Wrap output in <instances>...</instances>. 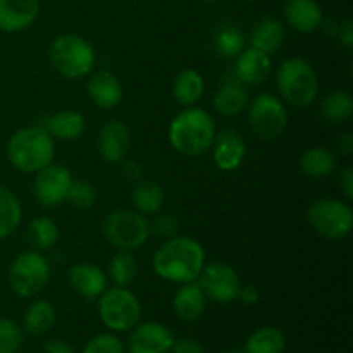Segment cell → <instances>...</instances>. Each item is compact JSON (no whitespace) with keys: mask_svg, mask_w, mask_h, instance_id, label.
I'll list each match as a JSON object with an SVG mask.
<instances>
[{"mask_svg":"<svg viewBox=\"0 0 353 353\" xmlns=\"http://www.w3.org/2000/svg\"><path fill=\"white\" fill-rule=\"evenodd\" d=\"M338 185H340L341 193L345 195L347 202L353 200V165L347 164L345 168L340 169V174H338Z\"/></svg>","mask_w":353,"mask_h":353,"instance_id":"cell-40","label":"cell"},{"mask_svg":"<svg viewBox=\"0 0 353 353\" xmlns=\"http://www.w3.org/2000/svg\"><path fill=\"white\" fill-rule=\"evenodd\" d=\"M40 0H0V33H19L34 24Z\"/></svg>","mask_w":353,"mask_h":353,"instance_id":"cell-18","label":"cell"},{"mask_svg":"<svg viewBox=\"0 0 353 353\" xmlns=\"http://www.w3.org/2000/svg\"><path fill=\"white\" fill-rule=\"evenodd\" d=\"M214 109L223 117H236L248 105V93L238 83H224L214 95Z\"/></svg>","mask_w":353,"mask_h":353,"instance_id":"cell-28","label":"cell"},{"mask_svg":"<svg viewBox=\"0 0 353 353\" xmlns=\"http://www.w3.org/2000/svg\"><path fill=\"white\" fill-rule=\"evenodd\" d=\"M26 240L31 250H50L59 241V226L48 216H38L26 226Z\"/></svg>","mask_w":353,"mask_h":353,"instance_id":"cell-29","label":"cell"},{"mask_svg":"<svg viewBox=\"0 0 353 353\" xmlns=\"http://www.w3.org/2000/svg\"><path fill=\"white\" fill-rule=\"evenodd\" d=\"M81 353H126V347L116 333H100L86 341Z\"/></svg>","mask_w":353,"mask_h":353,"instance_id":"cell-37","label":"cell"},{"mask_svg":"<svg viewBox=\"0 0 353 353\" xmlns=\"http://www.w3.org/2000/svg\"><path fill=\"white\" fill-rule=\"evenodd\" d=\"M286 348V336L279 327L262 326L252 331L245 341V353H283Z\"/></svg>","mask_w":353,"mask_h":353,"instance_id":"cell-31","label":"cell"},{"mask_svg":"<svg viewBox=\"0 0 353 353\" xmlns=\"http://www.w3.org/2000/svg\"><path fill=\"white\" fill-rule=\"evenodd\" d=\"M164 188L154 179H140L131 190V203L141 216H155L164 205Z\"/></svg>","mask_w":353,"mask_h":353,"instance_id":"cell-26","label":"cell"},{"mask_svg":"<svg viewBox=\"0 0 353 353\" xmlns=\"http://www.w3.org/2000/svg\"><path fill=\"white\" fill-rule=\"evenodd\" d=\"M217 54L226 59H234L245 48L243 34L234 26H224L217 31L216 40H214Z\"/></svg>","mask_w":353,"mask_h":353,"instance_id":"cell-35","label":"cell"},{"mask_svg":"<svg viewBox=\"0 0 353 353\" xmlns=\"http://www.w3.org/2000/svg\"><path fill=\"white\" fill-rule=\"evenodd\" d=\"M319 112L330 123H345L353 116V97L347 90H333L323 99Z\"/></svg>","mask_w":353,"mask_h":353,"instance_id":"cell-33","label":"cell"},{"mask_svg":"<svg viewBox=\"0 0 353 353\" xmlns=\"http://www.w3.org/2000/svg\"><path fill=\"white\" fill-rule=\"evenodd\" d=\"M210 150H212V161L216 168L224 172L236 171L247 157V143L243 137L236 130H230V128L216 134Z\"/></svg>","mask_w":353,"mask_h":353,"instance_id":"cell-15","label":"cell"},{"mask_svg":"<svg viewBox=\"0 0 353 353\" xmlns=\"http://www.w3.org/2000/svg\"><path fill=\"white\" fill-rule=\"evenodd\" d=\"M285 26L274 17H264L254 26L250 33V47L272 55L281 50L285 43Z\"/></svg>","mask_w":353,"mask_h":353,"instance_id":"cell-25","label":"cell"},{"mask_svg":"<svg viewBox=\"0 0 353 353\" xmlns=\"http://www.w3.org/2000/svg\"><path fill=\"white\" fill-rule=\"evenodd\" d=\"M174 334L165 324L157 321L138 323L130 331L126 353H171Z\"/></svg>","mask_w":353,"mask_h":353,"instance_id":"cell-13","label":"cell"},{"mask_svg":"<svg viewBox=\"0 0 353 353\" xmlns=\"http://www.w3.org/2000/svg\"><path fill=\"white\" fill-rule=\"evenodd\" d=\"M196 283L205 293L207 300L223 305L234 302L241 288L240 276L226 262H210V264L205 262Z\"/></svg>","mask_w":353,"mask_h":353,"instance_id":"cell-11","label":"cell"},{"mask_svg":"<svg viewBox=\"0 0 353 353\" xmlns=\"http://www.w3.org/2000/svg\"><path fill=\"white\" fill-rule=\"evenodd\" d=\"M207 296L196 281L185 283L172 296V310L183 323H196L207 309Z\"/></svg>","mask_w":353,"mask_h":353,"instance_id":"cell-20","label":"cell"},{"mask_svg":"<svg viewBox=\"0 0 353 353\" xmlns=\"http://www.w3.org/2000/svg\"><path fill=\"white\" fill-rule=\"evenodd\" d=\"M131 147V133L126 123L119 119H110L100 128L97 137V148L107 164H119L126 159Z\"/></svg>","mask_w":353,"mask_h":353,"instance_id":"cell-14","label":"cell"},{"mask_svg":"<svg viewBox=\"0 0 353 353\" xmlns=\"http://www.w3.org/2000/svg\"><path fill=\"white\" fill-rule=\"evenodd\" d=\"M43 353H76V352H74V348L68 343V341L54 338V340L45 341Z\"/></svg>","mask_w":353,"mask_h":353,"instance_id":"cell-42","label":"cell"},{"mask_svg":"<svg viewBox=\"0 0 353 353\" xmlns=\"http://www.w3.org/2000/svg\"><path fill=\"white\" fill-rule=\"evenodd\" d=\"M90 100L102 110H112L123 102L124 90L119 78L107 69L92 71L86 83Z\"/></svg>","mask_w":353,"mask_h":353,"instance_id":"cell-16","label":"cell"},{"mask_svg":"<svg viewBox=\"0 0 353 353\" xmlns=\"http://www.w3.org/2000/svg\"><path fill=\"white\" fill-rule=\"evenodd\" d=\"M307 221L319 236L327 240H343L352 233L353 210L350 202L319 199L307 209Z\"/></svg>","mask_w":353,"mask_h":353,"instance_id":"cell-10","label":"cell"},{"mask_svg":"<svg viewBox=\"0 0 353 353\" xmlns=\"http://www.w3.org/2000/svg\"><path fill=\"white\" fill-rule=\"evenodd\" d=\"M10 165L24 174H37L55 157V140L43 126H26L14 131L7 140Z\"/></svg>","mask_w":353,"mask_h":353,"instance_id":"cell-3","label":"cell"},{"mask_svg":"<svg viewBox=\"0 0 353 353\" xmlns=\"http://www.w3.org/2000/svg\"><path fill=\"white\" fill-rule=\"evenodd\" d=\"M236 300H240L245 305H257L261 302V292L254 285H241Z\"/></svg>","mask_w":353,"mask_h":353,"instance_id":"cell-41","label":"cell"},{"mask_svg":"<svg viewBox=\"0 0 353 353\" xmlns=\"http://www.w3.org/2000/svg\"><path fill=\"white\" fill-rule=\"evenodd\" d=\"M171 353H205V350H203V345L196 338L183 336L174 338Z\"/></svg>","mask_w":353,"mask_h":353,"instance_id":"cell-39","label":"cell"},{"mask_svg":"<svg viewBox=\"0 0 353 353\" xmlns=\"http://www.w3.org/2000/svg\"><path fill=\"white\" fill-rule=\"evenodd\" d=\"M102 234L116 250L137 252L150 238V221L137 210L116 209L102 221Z\"/></svg>","mask_w":353,"mask_h":353,"instance_id":"cell-6","label":"cell"},{"mask_svg":"<svg viewBox=\"0 0 353 353\" xmlns=\"http://www.w3.org/2000/svg\"><path fill=\"white\" fill-rule=\"evenodd\" d=\"M217 134L216 121L212 114L202 107H185L169 123V145L178 154L186 157H199L207 154Z\"/></svg>","mask_w":353,"mask_h":353,"instance_id":"cell-2","label":"cell"},{"mask_svg":"<svg viewBox=\"0 0 353 353\" xmlns=\"http://www.w3.org/2000/svg\"><path fill=\"white\" fill-rule=\"evenodd\" d=\"M72 183V174L65 165L52 164L45 165L43 169L37 172L33 183L34 199L41 207L54 209L65 202L69 186Z\"/></svg>","mask_w":353,"mask_h":353,"instance_id":"cell-12","label":"cell"},{"mask_svg":"<svg viewBox=\"0 0 353 353\" xmlns=\"http://www.w3.org/2000/svg\"><path fill=\"white\" fill-rule=\"evenodd\" d=\"M105 274L114 286L128 288L130 285H133L138 276V261L133 252L117 250L107 265Z\"/></svg>","mask_w":353,"mask_h":353,"instance_id":"cell-32","label":"cell"},{"mask_svg":"<svg viewBox=\"0 0 353 353\" xmlns=\"http://www.w3.org/2000/svg\"><path fill=\"white\" fill-rule=\"evenodd\" d=\"M224 353H245V352H236V350H233V352H224Z\"/></svg>","mask_w":353,"mask_h":353,"instance_id":"cell-47","label":"cell"},{"mask_svg":"<svg viewBox=\"0 0 353 353\" xmlns=\"http://www.w3.org/2000/svg\"><path fill=\"white\" fill-rule=\"evenodd\" d=\"M57 321L55 307L48 300H33L23 314V331L30 336H45Z\"/></svg>","mask_w":353,"mask_h":353,"instance_id":"cell-23","label":"cell"},{"mask_svg":"<svg viewBox=\"0 0 353 353\" xmlns=\"http://www.w3.org/2000/svg\"><path fill=\"white\" fill-rule=\"evenodd\" d=\"M9 286L19 299H34L50 281V262L41 252H21L9 268Z\"/></svg>","mask_w":353,"mask_h":353,"instance_id":"cell-8","label":"cell"},{"mask_svg":"<svg viewBox=\"0 0 353 353\" xmlns=\"http://www.w3.org/2000/svg\"><path fill=\"white\" fill-rule=\"evenodd\" d=\"M205 93V81L196 69H183L172 81V97L181 107H193Z\"/></svg>","mask_w":353,"mask_h":353,"instance_id":"cell-24","label":"cell"},{"mask_svg":"<svg viewBox=\"0 0 353 353\" xmlns=\"http://www.w3.org/2000/svg\"><path fill=\"white\" fill-rule=\"evenodd\" d=\"M279 99L293 107H309L319 95V78L307 59L290 57L276 71Z\"/></svg>","mask_w":353,"mask_h":353,"instance_id":"cell-4","label":"cell"},{"mask_svg":"<svg viewBox=\"0 0 353 353\" xmlns=\"http://www.w3.org/2000/svg\"><path fill=\"white\" fill-rule=\"evenodd\" d=\"M179 231V221L178 217L171 216V214H155L154 219L150 221V234L161 236L169 240V238L176 236Z\"/></svg>","mask_w":353,"mask_h":353,"instance_id":"cell-38","label":"cell"},{"mask_svg":"<svg viewBox=\"0 0 353 353\" xmlns=\"http://www.w3.org/2000/svg\"><path fill=\"white\" fill-rule=\"evenodd\" d=\"M43 128L54 140L72 141L83 137L86 130V119L79 110L64 109L52 114L45 121Z\"/></svg>","mask_w":353,"mask_h":353,"instance_id":"cell-22","label":"cell"},{"mask_svg":"<svg viewBox=\"0 0 353 353\" xmlns=\"http://www.w3.org/2000/svg\"><path fill=\"white\" fill-rule=\"evenodd\" d=\"M338 152L345 155V157H350L353 154V134L350 131H347V133L340 137V140H338Z\"/></svg>","mask_w":353,"mask_h":353,"instance_id":"cell-44","label":"cell"},{"mask_svg":"<svg viewBox=\"0 0 353 353\" xmlns=\"http://www.w3.org/2000/svg\"><path fill=\"white\" fill-rule=\"evenodd\" d=\"M24 345V331L16 321L0 319V353H17Z\"/></svg>","mask_w":353,"mask_h":353,"instance_id":"cell-36","label":"cell"},{"mask_svg":"<svg viewBox=\"0 0 353 353\" xmlns=\"http://www.w3.org/2000/svg\"><path fill=\"white\" fill-rule=\"evenodd\" d=\"M300 171L310 179H324L334 174L338 168L336 155L324 147H312L300 157Z\"/></svg>","mask_w":353,"mask_h":353,"instance_id":"cell-27","label":"cell"},{"mask_svg":"<svg viewBox=\"0 0 353 353\" xmlns=\"http://www.w3.org/2000/svg\"><path fill=\"white\" fill-rule=\"evenodd\" d=\"M99 317L110 333H130L141 319V302L130 288L112 286L99 296Z\"/></svg>","mask_w":353,"mask_h":353,"instance_id":"cell-7","label":"cell"},{"mask_svg":"<svg viewBox=\"0 0 353 353\" xmlns=\"http://www.w3.org/2000/svg\"><path fill=\"white\" fill-rule=\"evenodd\" d=\"M97 199H99V193H97L95 185L85 179H78V181L72 179L65 202L76 210H90L95 207Z\"/></svg>","mask_w":353,"mask_h":353,"instance_id":"cell-34","label":"cell"},{"mask_svg":"<svg viewBox=\"0 0 353 353\" xmlns=\"http://www.w3.org/2000/svg\"><path fill=\"white\" fill-rule=\"evenodd\" d=\"M248 124L259 140L276 141L288 128V109L279 97L272 93H259L248 102Z\"/></svg>","mask_w":353,"mask_h":353,"instance_id":"cell-9","label":"cell"},{"mask_svg":"<svg viewBox=\"0 0 353 353\" xmlns=\"http://www.w3.org/2000/svg\"><path fill=\"white\" fill-rule=\"evenodd\" d=\"M68 281L72 292L88 300H95L109 288V279L100 265L92 262L74 264L68 272Z\"/></svg>","mask_w":353,"mask_h":353,"instance_id":"cell-17","label":"cell"},{"mask_svg":"<svg viewBox=\"0 0 353 353\" xmlns=\"http://www.w3.org/2000/svg\"><path fill=\"white\" fill-rule=\"evenodd\" d=\"M23 221V205L12 190L0 186V240L12 236Z\"/></svg>","mask_w":353,"mask_h":353,"instance_id":"cell-30","label":"cell"},{"mask_svg":"<svg viewBox=\"0 0 353 353\" xmlns=\"http://www.w3.org/2000/svg\"><path fill=\"white\" fill-rule=\"evenodd\" d=\"M124 172L130 179H140L141 178V165L137 161H126L124 164Z\"/></svg>","mask_w":353,"mask_h":353,"instance_id":"cell-45","label":"cell"},{"mask_svg":"<svg viewBox=\"0 0 353 353\" xmlns=\"http://www.w3.org/2000/svg\"><path fill=\"white\" fill-rule=\"evenodd\" d=\"M285 19L295 31L302 34L314 33L324 23V14L317 0H286Z\"/></svg>","mask_w":353,"mask_h":353,"instance_id":"cell-19","label":"cell"},{"mask_svg":"<svg viewBox=\"0 0 353 353\" xmlns=\"http://www.w3.org/2000/svg\"><path fill=\"white\" fill-rule=\"evenodd\" d=\"M50 64L62 78L79 79L92 74L95 69V48L86 38L76 33H62L48 47Z\"/></svg>","mask_w":353,"mask_h":353,"instance_id":"cell-5","label":"cell"},{"mask_svg":"<svg viewBox=\"0 0 353 353\" xmlns=\"http://www.w3.org/2000/svg\"><path fill=\"white\" fill-rule=\"evenodd\" d=\"M202 2H205V3H217V2H221V0H202Z\"/></svg>","mask_w":353,"mask_h":353,"instance_id":"cell-46","label":"cell"},{"mask_svg":"<svg viewBox=\"0 0 353 353\" xmlns=\"http://www.w3.org/2000/svg\"><path fill=\"white\" fill-rule=\"evenodd\" d=\"M205 265V250L192 236H176L165 240L152 255L155 276L168 283L185 285L196 281Z\"/></svg>","mask_w":353,"mask_h":353,"instance_id":"cell-1","label":"cell"},{"mask_svg":"<svg viewBox=\"0 0 353 353\" xmlns=\"http://www.w3.org/2000/svg\"><path fill=\"white\" fill-rule=\"evenodd\" d=\"M248 2H257V0H248Z\"/></svg>","mask_w":353,"mask_h":353,"instance_id":"cell-48","label":"cell"},{"mask_svg":"<svg viewBox=\"0 0 353 353\" xmlns=\"http://www.w3.org/2000/svg\"><path fill=\"white\" fill-rule=\"evenodd\" d=\"M338 38H340L341 45L348 50L353 48V23L350 19L345 21L340 28H338Z\"/></svg>","mask_w":353,"mask_h":353,"instance_id":"cell-43","label":"cell"},{"mask_svg":"<svg viewBox=\"0 0 353 353\" xmlns=\"http://www.w3.org/2000/svg\"><path fill=\"white\" fill-rule=\"evenodd\" d=\"M271 69V55L264 54V52L257 50L254 47L243 48L236 55L234 71H236L238 79L241 83H247V85H261V83H264L269 78Z\"/></svg>","mask_w":353,"mask_h":353,"instance_id":"cell-21","label":"cell"}]
</instances>
